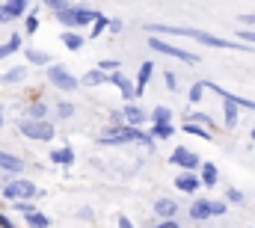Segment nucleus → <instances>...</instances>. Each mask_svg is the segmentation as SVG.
I'll use <instances>...</instances> for the list:
<instances>
[{
	"mask_svg": "<svg viewBox=\"0 0 255 228\" xmlns=\"http://www.w3.org/2000/svg\"><path fill=\"white\" fill-rule=\"evenodd\" d=\"M148 33H169V36H187L196 39L199 45H208V48H223V51H250L244 42H232V39H220V36H211L205 30H196V27H172V24H148L145 27Z\"/></svg>",
	"mask_w": 255,
	"mask_h": 228,
	"instance_id": "1",
	"label": "nucleus"
},
{
	"mask_svg": "<svg viewBox=\"0 0 255 228\" xmlns=\"http://www.w3.org/2000/svg\"><path fill=\"white\" fill-rule=\"evenodd\" d=\"M101 142H107V145H122V142H142V145H148V148L154 145V142H151V136H145V133H142L139 127H133V124H130V127H116V130H113V133H107Z\"/></svg>",
	"mask_w": 255,
	"mask_h": 228,
	"instance_id": "2",
	"label": "nucleus"
},
{
	"mask_svg": "<svg viewBox=\"0 0 255 228\" xmlns=\"http://www.w3.org/2000/svg\"><path fill=\"white\" fill-rule=\"evenodd\" d=\"M18 130H21L27 139H42V142L54 139V127H51L45 118H24V121H18Z\"/></svg>",
	"mask_w": 255,
	"mask_h": 228,
	"instance_id": "3",
	"label": "nucleus"
},
{
	"mask_svg": "<svg viewBox=\"0 0 255 228\" xmlns=\"http://www.w3.org/2000/svg\"><path fill=\"white\" fill-rule=\"evenodd\" d=\"M148 48H151V51H157V54H166V57L181 59V62H187V65L199 62V57H196V54L184 51V48H175V45H169V42H163V39H157V36H151V39H148Z\"/></svg>",
	"mask_w": 255,
	"mask_h": 228,
	"instance_id": "4",
	"label": "nucleus"
},
{
	"mask_svg": "<svg viewBox=\"0 0 255 228\" xmlns=\"http://www.w3.org/2000/svg\"><path fill=\"white\" fill-rule=\"evenodd\" d=\"M48 80H51L57 89H68V92L80 86V80H77V77H74L68 68H63V65H51V71H48Z\"/></svg>",
	"mask_w": 255,
	"mask_h": 228,
	"instance_id": "5",
	"label": "nucleus"
},
{
	"mask_svg": "<svg viewBox=\"0 0 255 228\" xmlns=\"http://www.w3.org/2000/svg\"><path fill=\"white\" fill-rule=\"evenodd\" d=\"M3 193H6V199H15V202H24V199H30V196H36V187H33L30 181H24V178H18V181H9V184L3 187Z\"/></svg>",
	"mask_w": 255,
	"mask_h": 228,
	"instance_id": "6",
	"label": "nucleus"
},
{
	"mask_svg": "<svg viewBox=\"0 0 255 228\" xmlns=\"http://www.w3.org/2000/svg\"><path fill=\"white\" fill-rule=\"evenodd\" d=\"M172 163L181 166L184 172H193V169L202 166V163H199V154H193L190 148H175V151H172Z\"/></svg>",
	"mask_w": 255,
	"mask_h": 228,
	"instance_id": "7",
	"label": "nucleus"
},
{
	"mask_svg": "<svg viewBox=\"0 0 255 228\" xmlns=\"http://www.w3.org/2000/svg\"><path fill=\"white\" fill-rule=\"evenodd\" d=\"M199 184H202V178H196L193 172H181V175L175 178V187H178L181 193H196Z\"/></svg>",
	"mask_w": 255,
	"mask_h": 228,
	"instance_id": "8",
	"label": "nucleus"
},
{
	"mask_svg": "<svg viewBox=\"0 0 255 228\" xmlns=\"http://www.w3.org/2000/svg\"><path fill=\"white\" fill-rule=\"evenodd\" d=\"M154 214L163 217V220H172V217L178 214V205H175L172 199H157V202H154Z\"/></svg>",
	"mask_w": 255,
	"mask_h": 228,
	"instance_id": "9",
	"label": "nucleus"
},
{
	"mask_svg": "<svg viewBox=\"0 0 255 228\" xmlns=\"http://www.w3.org/2000/svg\"><path fill=\"white\" fill-rule=\"evenodd\" d=\"M190 217H193V220H199V223H202V220H211V217H214V214H211V202H208V199H199V202H193Z\"/></svg>",
	"mask_w": 255,
	"mask_h": 228,
	"instance_id": "10",
	"label": "nucleus"
},
{
	"mask_svg": "<svg viewBox=\"0 0 255 228\" xmlns=\"http://www.w3.org/2000/svg\"><path fill=\"white\" fill-rule=\"evenodd\" d=\"M71 12H74V27L92 24V21L98 18V12H95V9H86V6H77V9H71Z\"/></svg>",
	"mask_w": 255,
	"mask_h": 228,
	"instance_id": "11",
	"label": "nucleus"
},
{
	"mask_svg": "<svg viewBox=\"0 0 255 228\" xmlns=\"http://www.w3.org/2000/svg\"><path fill=\"white\" fill-rule=\"evenodd\" d=\"M110 83H116V86H119V92L125 95L128 101H130V98L136 95V86H130V80H125V77H122L119 71H113V74H110Z\"/></svg>",
	"mask_w": 255,
	"mask_h": 228,
	"instance_id": "12",
	"label": "nucleus"
},
{
	"mask_svg": "<svg viewBox=\"0 0 255 228\" xmlns=\"http://www.w3.org/2000/svg\"><path fill=\"white\" fill-rule=\"evenodd\" d=\"M199 169H202V184H205V187H214V184L220 181V172H217L214 163H202Z\"/></svg>",
	"mask_w": 255,
	"mask_h": 228,
	"instance_id": "13",
	"label": "nucleus"
},
{
	"mask_svg": "<svg viewBox=\"0 0 255 228\" xmlns=\"http://www.w3.org/2000/svg\"><path fill=\"white\" fill-rule=\"evenodd\" d=\"M21 157H15V154H6V151H0V169L6 172H21Z\"/></svg>",
	"mask_w": 255,
	"mask_h": 228,
	"instance_id": "14",
	"label": "nucleus"
},
{
	"mask_svg": "<svg viewBox=\"0 0 255 228\" xmlns=\"http://www.w3.org/2000/svg\"><path fill=\"white\" fill-rule=\"evenodd\" d=\"M151 71H154V65H151V62H142V65H139V77H136V95H142V92H145V83H148Z\"/></svg>",
	"mask_w": 255,
	"mask_h": 228,
	"instance_id": "15",
	"label": "nucleus"
},
{
	"mask_svg": "<svg viewBox=\"0 0 255 228\" xmlns=\"http://www.w3.org/2000/svg\"><path fill=\"white\" fill-rule=\"evenodd\" d=\"M3 9H6V15H9V18H21V15L27 12V0H9Z\"/></svg>",
	"mask_w": 255,
	"mask_h": 228,
	"instance_id": "16",
	"label": "nucleus"
},
{
	"mask_svg": "<svg viewBox=\"0 0 255 228\" xmlns=\"http://www.w3.org/2000/svg\"><path fill=\"white\" fill-rule=\"evenodd\" d=\"M223 113H226V127L238 124V104L235 101H223Z\"/></svg>",
	"mask_w": 255,
	"mask_h": 228,
	"instance_id": "17",
	"label": "nucleus"
},
{
	"mask_svg": "<svg viewBox=\"0 0 255 228\" xmlns=\"http://www.w3.org/2000/svg\"><path fill=\"white\" fill-rule=\"evenodd\" d=\"M51 160H54V163H63V166H71V163H74V151H71V148H60V151L51 154Z\"/></svg>",
	"mask_w": 255,
	"mask_h": 228,
	"instance_id": "18",
	"label": "nucleus"
},
{
	"mask_svg": "<svg viewBox=\"0 0 255 228\" xmlns=\"http://www.w3.org/2000/svg\"><path fill=\"white\" fill-rule=\"evenodd\" d=\"M63 45L68 48V51H80V48H83V36H77V33H65Z\"/></svg>",
	"mask_w": 255,
	"mask_h": 228,
	"instance_id": "19",
	"label": "nucleus"
},
{
	"mask_svg": "<svg viewBox=\"0 0 255 228\" xmlns=\"http://www.w3.org/2000/svg\"><path fill=\"white\" fill-rule=\"evenodd\" d=\"M24 77H27V68H21V65H18V68H12V71H6V74H3V83H21Z\"/></svg>",
	"mask_w": 255,
	"mask_h": 228,
	"instance_id": "20",
	"label": "nucleus"
},
{
	"mask_svg": "<svg viewBox=\"0 0 255 228\" xmlns=\"http://www.w3.org/2000/svg\"><path fill=\"white\" fill-rule=\"evenodd\" d=\"M104 80H107V77H104V71H101V68H92L80 83H86V86H98V83H104Z\"/></svg>",
	"mask_w": 255,
	"mask_h": 228,
	"instance_id": "21",
	"label": "nucleus"
},
{
	"mask_svg": "<svg viewBox=\"0 0 255 228\" xmlns=\"http://www.w3.org/2000/svg\"><path fill=\"white\" fill-rule=\"evenodd\" d=\"M172 133H175L172 124H154V127H151V136H154V139H169Z\"/></svg>",
	"mask_w": 255,
	"mask_h": 228,
	"instance_id": "22",
	"label": "nucleus"
},
{
	"mask_svg": "<svg viewBox=\"0 0 255 228\" xmlns=\"http://www.w3.org/2000/svg\"><path fill=\"white\" fill-rule=\"evenodd\" d=\"M18 48H21V36H12V39H9L6 45H0V59L9 57V54H15Z\"/></svg>",
	"mask_w": 255,
	"mask_h": 228,
	"instance_id": "23",
	"label": "nucleus"
},
{
	"mask_svg": "<svg viewBox=\"0 0 255 228\" xmlns=\"http://www.w3.org/2000/svg\"><path fill=\"white\" fill-rule=\"evenodd\" d=\"M184 130L193 133V136H199V139H211V130H205V127H202V124H196V121H187V124H184Z\"/></svg>",
	"mask_w": 255,
	"mask_h": 228,
	"instance_id": "24",
	"label": "nucleus"
},
{
	"mask_svg": "<svg viewBox=\"0 0 255 228\" xmlns=\"http://www.w3.org/2000/svg\"><path fill=\"white\" fill-rule=\"evenodd\" d=\"M125 118L136 127V124H142V118H145V113L139 110V107H125Z\"/></svg>",
	"mask_w": 255,
	"mask_h": 228,
	"instance_id": "25",
	"label": "nucleus"
},
{
	"mask_svg": "<svg viewBox=\"0 0 255 228\" xmlns=\"http://www.w3.org/2000/svg\"><path fill=\"white\" fill-rule=\"evenodd\" d=\"M27 226L30 228H48L51 226V220H48L45 214H30V217H27Z\"/></svg>",
	"mask_w": 255,
	"mask_h": 228,
	"instance_id": "26",
	"label": "nucleus"
},
{
	"mask_svg": "<svg viewBox=\"0 0 255 228\" xmlns=\"http://www.w3.org/2000/svg\"><path fill=\"white\" fill-rule=\"evenodd\" d=\"M151 118H154V124H169V118H172V110H169V107H157V110L151 113Z\"/></svg>",
	"mask_w": 255,
	"mask_h": 228,
	"instance_id": "27",
	"label": "nucleus"
},
{
	"mask_svg": "<svg viewBox=\"0 0 255 228\" xmlns=\"http://www.w3.org/2000/svg\"><path fill=\"white\" fill-rule=\"evenodd\" d=\"M226 199H229L232 205H247L244 193H241V190H235V187H229V190H226Z\"/></svg>",
	"mask_w": 255,
	"mask_h": 228,
	"instance_id": "28",
	"label": "nucleus"
},
{
	"mask_svg": "<svg viewBox=\"0 0 255 228\" xmlns=\"http://www.w3.org/2000/svg\"><path fill=\"white\" fill-rule=\"evenodd\" d=\"M104 27H110V21H107V18L98 12V18H95V27H92V39H95V36H101V33H104Z\"/></svg>",
	"mask_w": 255,
	"mask_h": 228,
	"instance_id": "29",
	"label": "nucleus"
},
{
	"mask_svg": "<svg viewBox=\"0 0 255 228\" xmlns=\"http://www.w3.org/2000/svg\"><path fill=\"white\" fill-rule=\"evenodd\" d=\"M187 121H196V124H205V127H214V118H211L208 113H193L190 118H187Z\"/></svg>",
	"mask_w": 255,
	"mask_h": 228,
	"instance_id": "30",
	"label": "nucleus"
},
{
	"mask_svg": "<svg viewBox=\"0 0 255 228\" xmlns=\"http://www.w3.org/2000/svg\"><path fill=\"white\" fill-rule=\"evenodd\" d=\"M27 59H30L33 65H45L51 57H48V54H42V51H27Z\"/></svg>",
	"mask_w": 255,
	"mask_h": 228,
	"instance_id": "31",
	"label": "nucleus"
},
{
	"mask_svg": "<svg viewBox=\"0 0 255 228\" xmlns=\"http://www.w3.org/2000/svg\"><path fill=\"white\" fill-rule=\"evenodd\" d=\"M57 18H60V24H65V27H74V12L71 9H60Z\"/></svg>",
	"mask_w": 255,
	"mask_h": 228,
	"instance_id": "32",
	"label": "nucleus"
},
{
	"mask_svg": "<svg viewBox=\"0 0 255 228\" xmlns=\"http://www.w3.org/2000/svg\"><path fill=\"white\" fill-rule=\"evenodd\" d=\"M202 92H205V80H202V83H193V89H190V101L193 104L202 101Z\"/></svg>",
	"mask_w": 255,
	"mask_h": 228,
	"instance_id": "33",
	"label": "nucleus"
},
{
	"mask_svg": "<svg viewBox=\"0 0 255 228\" xmlns=\"http://www.w3.org/2000/svg\"><path fill=\"white\" fill-rule=\"evenodd\" d=\"M238 39H241L244 45H255V30H241V33H238Z\"/></svg>",
	"mask_w": 255,
	"mask_h": 228,
	"instance_id": "34",
	"label": "nucleus"
},
{
	"mask_svg": "<svg viewBox=\"0 0 255 228\" xmlns=\"http://www.w3.org/2000/svg\"><path fill=\"white\" fill-rule=\"evenodd\" d=\"M45 110H48L45 104H30V115L33 118H45Z\"/></svg>",
	"mask_w": 255,
	"mask_h": 228,
	"instance_id": "35",
	"label": "nucleus"
},
{
	"mask_svg": "<svg viewBox=\"0 0 255 228\" xmlns=\"http://www.w3.org/2000/svg\"><path fill=\"white\" fill-rule=\"evenodd\" d=\"M15 211H21V214H24V217H30V214H36V211H33V205H30V202H15Z\"/></svg>",
	"mask_w": 255,
	"mask_h": 228,
	"instance_id": "36",
	"label": "nucleus"
},
{
	"mask_svg": "<svg viewBox=\"0 0 255 228\" xmlns=\"http://www.w3.org/2000/svg\"><path fill=\"white\" fill-rule=\"evenodd\" d=\"M42 3L51 6V9H57V12H60V9H68V0H42Z\"/></svg>",
	"mask_w": 255,
	"mask_h": 228,
	"instance_id": "37",
	"label": "nucleus"
},
{
	"mask_svg": "<svg viewBox=\"0 0 255 228\" xmlns=\"http://www.w3.org/2000/svg\"><path fill=\"white\" fill-rule=\"evenodd\" d=\"M211 214L214 217H223L226 214V202H211Z\"/></svg>",
	"mask_w": 255,
	"mask_h": 228,
	"instance_id": "38",
	"label": "nucleus"
},
{
	"mask_svg": "<svg viewBox=\"0 0 255 228\" xmlns=\"http://www.w3.org/2000/svg\"><path fill=\"white\" fill-rule=\"evenodd\" d=\"M116 68H119L116 59H104V62H101V71H116Z\"/></svg>",
	"mask_w": 255,
	"mask_h": 228,
	"instance_id": "39",
	"label": "nucleus"
},
{
	"mask_svg": "<svg viewBox=\"0 0 255 228\" xmlns=\"http://www.w3.org/2000/svg\"><path fill=\"white\" fill-rule=\"evenodd\" d=\"M57 107H60V115H63V118H68V115L74 113V107H71V104H65V101H63V104H57Z\"/></svg>",
	"mask_w": 255,
	"mask_h": 228,
	"instance_id": "40",
	"label": "nucleus"
},
{
	"mask_svg": "<svg viewBox=\"0 0 255 228\" xmlns=\"http://www.w3.org/2000/svg\"><path fill=\"white\" fill-rule=\"evenodd\" d=\"M166 86H169V89H172V92H175V89H178V83H175V74H172V71H166Z\"/></svg>",
	"mask_w": 255,
	"mask_h": 228,
	"instance_id": "41",
	"label": "nucleus"
},
{
	"mask_svg": "<svg viewBox=\"0 0 255 228\" xmlns=\"http://www.w3.org/2000/svg\"><path fill=\"white\" fill-rule=\"evenodd\" d=\"M36 27H39V21L30 15V18H27V33H36Z\"/></svg>",
	"mask_w": 255,
	"mask_h": 228,
	"instance_id": "42",
	"label": "nucleus"
},
{
	"mask_svg": "<svg viewBox=\"0 0 255 228\" xmlns=\"http://www.w3.org/2000/svg\"><path fill=\"white\" fill-rule=\"evenodd\" d=\"M154 228H181V226H178V223H175V220H163V223H160V226H154Z\"/></svg>",
	"mask_w": 255,
	"mask_h": 228,
	"instance_id": "43",
	"label": "nucleus"
},
{
	"mask_svg": "<svg viewBox=\"0 0 255 228\" xmlns=\"http://www.w3.org/2000/svg\"><path fill=\"white\" fill-rule=\"evenodd\" d=\"M241 21H244V24H255V12H247V15H241Z\"/></svg>",
	"mask_w": 255,
	"mask_h": 228,
	"instance_id": "44",
	"label": "nucleus"
},
{
	"mask_svg": "<svg viewBox=\"0 0 255 228\" xmlns=\"http://www.w3.org/2000/svg\"><path fill=\"white\" fill-rule=\"evenodd\" d=\"M119 228H133V226H130V220H128V217H119Z\"/></svg>",
	"mask_w": 255,
	"mask_h": 228,
	"instance_id": "45",
	"label": "nucleus"
},
{
	"mask_svg": "<svg viewBox=\"0 0 255 228\" xmlns=\"http://www.w3.org/2000/svg\"><path fill=\"white\" fill-rule=\"evenodd\" d=\"M0 228H15V226H12V223H9L6 217H0Z\"/></svg>",
	"mask_w": 255,
	"mask_h": 228,
	"instance_id": "46",
	"label": "nucleus"
},
{
	"mask_svg": "<svg viewBox=\"0 0 255 228\" xmlns=\"http://www.w3.org/2000/svg\"><path fill=\"white\" fill-rule=\"evenodd\" d=\"M3 21H9V15H6V9L0 6V24H3Z\"/></svg>",
	"mask_w": 255,
	"mask_h": 228,
	"instance_id": "47",
	"label": "nucleus"
},
{
	"mask_svg": "<svg viewBox=\"0 0 255 228\" xmlns=\"http://www.w3.org/2000/svg\"><path fill=\"white\" fill-rule=\"evenodd\" d=\"M0 124H3V115H0Z\"/></svg>",
	"mask_w": 255,
	"mask_h": 228,
	"instance_id": "48",
	"label": "nucleus"
}]
</instances>
